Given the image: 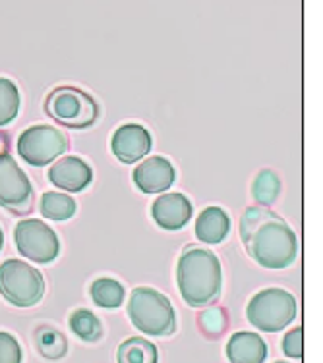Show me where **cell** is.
<instances>
[{
  "label": "cell",
  "instance_id": "13",
  "mask_svg": "<svg viewBox=\"0 0 323 363\" xmlns=\"http://www.w3.org/2000/svg\"><path fill=\"white\" fill-rule=\"evenodd\" d=\"M49 180L53 186H57L68 194H80L92 184L93 170L84 159L68 155L50 167Z\"/></svg>",
  "mask_w": 323,
  "mask_h": 363
},
{
  "label": "cell",
  "instance_id": "10",
  "mask_svg": "<svg viewBox=\"0 0 323 363\" xmlns=\"http://www.w3.org/2000/svg\"><path fill=\"white\" fill-rule=\"evenodd\" d=\"M153 140L151 133L140 124H124L113 133L111 149L114 157L122 164H133V162L146 159V155L151 151Z\"/></svg>",
  "mask_w": 323,
  "mask_h": 363
},
{
  "label": "cell",
  "instance_id": "17",
  "mask_svg": "<svg viewBox=\"0 0 323 363\" xmlns=\"http://www.w3.org/2000/svg\"><path fill=\"white\" fill-rule=\"evenodd\" d=\"M92 300L95 306L105 309H116L124 303L126 298V290L120 284L119 280L109 279V277H101L92 284Z\"/></svg>",
  "mask_w": 323,
  "mask_h": 363
},
{
  "label": "cell",
  "instance_id": "11",
  "mask_svg": "<svg viewBox=\"0 0 323 363\" xmlns=\"http://www.w3.org/2000/svg\"><path fill=\"white\" fill-rule=\"evenodd\" d=\"M176 170L170 164L169 159H165L161 155L149 157L140 167L133 168V184L138 186L143 194H165L167 189L175 184Z\"/></svg>",
  "mask_w": 323,
  "mask_h": 363
},
{
  "label": "cell",
  "instance_id": "1",
  "mask_svg": "<svg viewBox=\"0 0 323 363\" xmlns=\"http://www.w3.org/2000/svg\"><path fill=\"white\" fill-rule=\"evenodd\" d=\"M240 238L248 255L265 269H287L298 257L295 230L269 207H248L240 218Z\"/></svg>",
  "mask_w": 323,
  "mask_h": 363
},
{
  "label": "cell",
  "instance_id": "3",
  "mask_svg": "<svg viewBox=\"0 0 323 363\" xmlns=\"http://www.w3.org/2000/svg\"><path fill=\"white\" fill-rule=\"evenodd\" d=\"M128 317L146 336H170L176 333V313L170 300L159 290L140 286L132 290Z\"/></svg>",
  "mask_w": 323,
  "mask_h": 363
},
{
  "label": "cell",
  "instance_id": "12",
  "mask_svg": "<svg viewBox=\"0 0 323 363\" xmlns=\"http://www.w3.org/2000/svg\"><path fill=\"white\" fill-rule=\"evenodd\" d=\"M192 201L184 194H161L151 207V215L163 230H182L192 218Z\"/></svg>",
  "mask_w": 323,
  "mask_h": 363
},
{
  "label": "cell",
  "instance_id": "7",
  "mask_svg": "<svg viewBox=\"0 0 323 363\" xmlns=\"http://www.w3.org/2000/svg\"><path fill=\"white\" fill-rule=\"evenodd\" d=\"M0 207L16 217H26L33 209V188L8 151H0Z\"/></svg>",
  "mask_w": 323,
  "mask_h": 363
},
{
  "label": "cell",
  "instance_id": "14",
  "mask_svg": "<svg viewBox=\"0 0 323 363\" xmlns=\"http://www.w3.org/2000/svg\"><path fill=\"white\" fill-rule=\"evenodd\" d=\"M267 354L265 340L256 333L240 330L226 342V357L231 363H265Z\"/></svg>",
  "mask_w": 323,
  "mask_h": 363
},
{
  "label": "cell",
  "instance_id": "24",
  "mask_svg": "<svg viewBox=\"0 0 323 363\" xmlns=\"http://www.w3.org/2000/svg\"><path fill=\"white\" fill-rule=\"evenodd\" d=\"M21 359H23V354H21L20 342L10 333L0 330V363H21Z\"/></svg>",
  "mask_w": 323,
  "mask_h": 363
},
{
  "label": "cell",
  "instance_id": "27",
  "mask_svg": "<svg viewBox=\"0 0 323 363\" xmlns=\"http://www.w3.org/2000/svg\"><path fill=\"white\" fill-rule=\"evenodd\" d=\"M275 363H287V362H275Z\"/></svg>",
  "mask_w": 323,
  "mask_h": 363
},
{
  "label": "cell",
  "instance_id": "20",
  "mask_svg": "<svg viewBox=\"0 0 323 363\" xmlns=\"http://www.w3.org/2000/svg\"><path fill=\"white\" fill-rule=\"evenodd\" d=\"M70 328L84 342H99L103 338V325L89 309H76L70 317Z\"/></svg>",
  "mask_w": 323,
  "mask_h": 363
},
{
  "label": "cell",
  "instance_id": "23",
  "mask_svg": "<svg viewBox=\"0 0 323 363\" xmlns=\"http://www.w3.org/2000/svg\"><path fill=\"white\" fill-rule=\"evenodd\" d=\"M197 325L205 336L215 338V336L223 335L229 327V315L223 308L207 306L202 313L197 315Z\"/></svg>",
  "mask_w": 323,
  "mask_h": 363
},
{
  "label": "cell",
  "instance_id": "18",
  "mask_svg": "<svg viewBox=\"0 0 323 363\" xmlns=\"http://www.w3.org/2000/svg\"><path fill=\"white\" fill-rule=\"evenodd\" d=\"M35 346L45 359H62L68 354L66 336L49 325H43L35 330Z\"/></svg>",
  "mask_w": 323,
  "mask_h": 363
},
{
  "label": "cell",
  "instance_id": "21",
  "mask_svg": "<svg viewBox=\"0 0 323 363\" xmlns=\"http://www.w3.org/2000/svg\"><path fill=\"white\" fill-rule=\"evenodd\" d=\"M252 194L253 199L261 207L273 205L279 194H281V180H279V176L275 174L273 170H269V168L260 170L252 184Z\"/></svg>",
  "mask_w": 323,
  "mask_h": 363
},
{
  "label": "cell",
  "instance_id": "25",
  "mask_svg": "<svg viewBox=\"0 0 323 363\" xmlns=\"http://www.w3.org/2000/svg\"><path fill=\"white\" fill-rule=\"evenodd\" d=\"M283 352L285 356L300 359L302 357V327L292 328L290 333L285 335L283 338Z\"/></svg>",
  "mask_w": 323,
  "mask_h": 363
},
{
  "label": "cell",
  "instance_id": "22",
  "mask_svg": "<svg viewBox=\"0 0 323 363\" xmlns=\"http://www.w3.org/2000/svg\"><path fill=\"white\" fill-rule=\"evenodd\" d=\"M20 91L8 77H0V126H6L16 120L20 112Z\"/></svg>",
  "mask_w": 323,
  "mask_h": 363
},
{
  "label": "cell",
  "instance_id": "9",
  "mask_svg": "<svg viewBox=\"0 0 323 363\" xmlns=\"http://www.w3.org/2000/svg\"><path fill=\"white\" fill-rule=\"evenodd\" d=\"M14 240L21 257L39 265L55 261L60 253V242L57 232L37 218H23L14 230Z\"/></svg>",
  "mask_w": 323,
  "mask_h": 363
},
{
  "label": "cell",
  "instance_id": "2",
  "mask_svg": "<svg viewBox=\"0 0 323 363\" xmlns=\"http://www.w3.org/2000/svg\"><path fill=\"white\" fill-rule=\"evenodd\" d=\"M176 282L190 308H207L221 298L223 269L217 255L205 247L190 245L178 259Z\"/></svg>",
  "mask_w": 323,
  "mask_h": 363
},
{
  "label": "cell",
  "instance_id": "5",
  "mask_svg": "<svg viewBox=\"0 0 323 363\" xmlns=\"http://www.w3.org/2000/svg\"><path fill=\"white\" fill-rule=\"evenodd\" d=\"M45 111L60 126L70 130H85L95 124L99 116V105L95 99L72 85L57 87L45 101Z\"/></svg>",
  "mask_w": 323,
  "mask_h": 363
},
{
  "label": "cell",
  "instance_id": "8",
  "mask_svg": "<svg viewBox=\"0 0 323 363\" xmlns=\"http://www.w3.org/2000/svg\"><path fill=\"white\" fill-rule=\"evenodd\" d=\"M70 147V141L60 130L53 126H31L21 132L18 138V155L29 167H47L64 155Z\"/></svg>",
  "mask_w": 323,
  "mask_h": 363
},
{
  "label": "cell",
  "instance_id": "4",
  "mask_svg": "<svg viewBox=\"0 0 323 363\" xmlns=\"http://www.w3.org/2000/svg\"><path fill=\"white\" fill-rule=\"evenodd\" d=\"M296 313V298L283 288L260 290L246 308L248 321L261 333H281L295 321Z\"/></svg>",
  "mask_w": 323,
  "mask_h": 363
},
{
  "label": "cell",
  "instance_id": "15",
  "mask_svg": "<svg viewBox=\"0 0 323 363\" xmlns=\"http://www.w3.org/2000/svg\"><path fill=\"white\" fill-rule=\"evenodd\" d=\"M231 232V218L221 207H207L196 218V238L202 244H221Z\"/></svg>",
  "mask_w": 323,
  "mask_h": 363
},
{
  "label": "cell",
  "instance_id": "6",
  "mask_svg": "<svg viewBox=\"0 0 323 363\" xmlns=\"http://www.w3.org/2000/svg\"><path fill=\"white\" fill-rule=\"evenodd\" d=\"M0 296L16 308H33L45 296V279L26 261L8 259L0 265Z\"/></svg>",
  "mask_w": 323,
  "mask_h": 363
},
{
  "label": "cell",
  "instance_id": "19",
  "mask_svg": "<svg viewBox=\"0 0 323 363\" xmlns=\"http://www.w3.org/2000/svg\"><path fill=\"white\" fill-rule=\"evenodd\" d=\"M39 209L45 218L50 220H68L76 215V201L72 199L68 194H58V191H47L43 194L41 201H39Z\"/></svg>",
  "mask_w": 323,
  "mask_h": 363
},
{
  "label": "cell",
  "instance_id": "26",
  "mask_svg": "<svg viewBox=\"0 0 323 363\" xmlns=\"http://www.w3.org/2000/svg\"><path fill=\"white\" fill-rule=\"evenodd\" d=\"M2 245H4V232L0 228V250H2Z\"/></svg>",
  "mask_w": 323,
  "mask_h": 363
},
{
  "label": "cell",
  "instance_id": "16",
  "mask_svg": "<svg viewBox=\"0 0 323 363\" xmlns=\"http://www.w3.org/2000/svg\"><path fill=\"white\" fill-rule=\"evenodd\" d=\"M119 363H159V350L141 336H132L119 346Z\"/></svg>",
  "mask_w": 323,
  "mask_h": 363
}]
</instances>
